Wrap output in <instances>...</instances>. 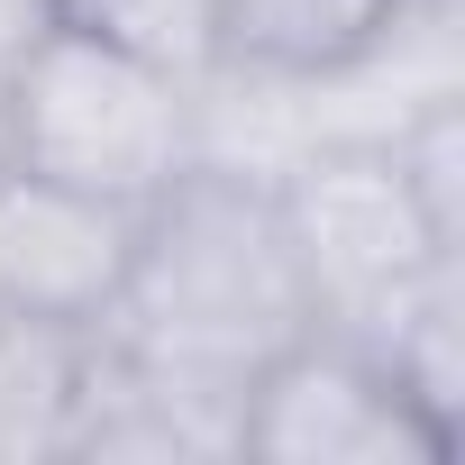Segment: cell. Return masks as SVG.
I'll use <instances>...</instances> for the list:
<instances>
[{
    "label": "cell",
    "mask_w": 465,
    "mask_h": 465,
    "mask_svg": "<svg viewBox=\"0 0 465 465\" xmlns=\"http://www.w3.org/2000/svg\"><path fill=\"white\" fill-rule=\"evenodd\" d=\"M311 329H320V302L292 256L274 164L192 155L137 210V256L101 338L155 374H183L219 401H238L247 374L274 365Z\"/></svg>",
    "instance_id": "cell-1"
},
{
    "label": "cell",
    "mask_w": 465,
    "mask_h": 465,
    "mask_svg": "<svg viewBox=\"0 0 465 465\" xmlns=\"http://www.w3.org/2000/svg\"><path fill=\"white\" fill-rule=\"evenodd\" d=\"M201 146H210L201 92L83 28L28 19L0 46V164L10 173L155 201Z\"/></svg>",
    "instance_id": "cell-2"
},
{
    "label": "cell",
    "mask_w": 465,
    "mask_h": 465,
    "mask_svg": "<svg viewBox=\"0 0 465 465\" xmlns=\"http://www.w3.org/2000/svg\"><path fill=\"white\" fill-rule=\"evenodd\" d=\"M274 201H283V228H292V256L311 274L320 329H365L429 265H465L429 238V219H420L383 137L302 146L292 164H274Z\"/></svg>",
    "instance_id": "cell-3"
},
{
    "label": "cell",
    "mask_w": 465,
    "mask_h": 465,
    "mask_svg": "<svg viewBox=\"0 0 465 465\" xmlns=\"http://www.w3.org/2000/svg\"><path fill=\"white\" fill-rule=\"evenodd\" d=\"M447 438L356 338L311 329L238 392V456L256 465H447Z\"/></svg>",
    "instance_id": "cell-4"
},
{
    "label": "cell",
    "mask_w": 465,
    "mask_h": 465,
    "mask_svg": "<svg viewBox=\"0 0 465 465\" xmlns=\"http://www.w3.org/2000/svg\"><path fill=\"white\" fill-rule=\"evenodd\" d=\"M137 210L146 201H110L0 164V320L101 329L137 256Z\"/></svg>",
    "instance_id": "cell-5"
},
{
    "label": "cell",
    "mask_w": 465,
    "mask_h": 465,
    "mask_svg": "<svg viewBox=\"0 0 465 465\" xmlns=\"http://www.w3.org/2000/svg\"><path fill=\"white\" fill-rule=\"evenodd\" d=\"M438 0H228L219 83H347L392 55Z\"/></svg>",
    "instance_id": "cell-6"
},
{
    "label": "cell",
    "mask_w": 465,
    "mask_h": 465,
    "mask_svg": "<svg viewBox=\"0 0 465 465\" xmlns=\"http://www.w3.org/2000/svg\"><path fill=\"white\" fill-rule=\"evenodd\" d=\"M37 19L83 28L192 92H219V64H228V0H37Z\"/></svg>",
    "instance_id": "cell-7"
},
{
    "label": "cell",
    "mask_w": 465,
    "mask_h": 465,
    "mask_svg": "<svg viewBox=\"0 0 465 465\" xmlns=\"http://www.w3.org/2000/svg\"><path fill=\"white\" fill-rule=\"evenodd\" d=\"M83 356H92V329L0 320V465L64 456L74 392H83Z\"/></svg>",
    "instance_id": "cell-8"
},
{
    "label": "cell",
    "mask_w": 465,
    "mask_h": 465,
    "mask_svg": "<svg viewBox=\"0 0 465 465\" xmlns=\"http://www.w3.org/2000/svg\"><path fill=\"white\" fill-rule=\"evenodd\" d=\"M383 146H392V164H401V183H411V201L429 219V238L447 256H465V101L420 92V110L401 128H383Z\"/></svg>",
    "instance_id": "cell-9"
},
{
    "label": "cell",
    "mask_w": 465,
    "mask_h": 465,
    "mask_svg": "<svg viewBox=\"0 0 465 465\" xmlns=\"http://www.w3.org/2000/svg\"><path fill=\"white\" fill-rule=\"evenodd\" d=\"M28 19H37V0H0V37H19Z\"/></svg>",
    "instance_id": "cell-10"
}]
</instances>
